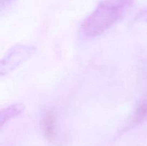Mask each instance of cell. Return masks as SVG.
<instances>
[{
  "mask_svg": "<svg viewBox=\"0 0 147 146\" xmlns=\"http://www.w3.org/2000/svg\"><path fill=\"white\" fill-rule=\"evenodd\" d=\"M15 0H0V8H1V11H2L4 9L7 8Z\"/></svg>",
  "mask_w": 147,
  "mask_h": 146,
  "instance_id": "obj_6",
  "label": "cell"
},
{
  "mask_svg": "<svg viewBox=\"0 0 147 146\" xmlns=\"http://www.w3.org/2000/svg\"><path fill=\"white\" fill-rule=\"evenodd\" d=\"M55 116L53 113H47L43 118L42 126L43 130L46 135L49 137H53L55 135Z\"/></svg>",
  "mask_w": 147,
  "mask_h": 146,
  "instance_id": "obj_4",
  "label": "cell"
},
{
  "mask_svg": "<svg viewBox=\"0 0 147 146\" xmlns=\"http://www.w3.org/2000/svg\"><path fill=\"white\" fill-rule=\"evenodd\" d=\"M147 117V98L144 99L142 102L139 104L138 107L134 115L132 123L136 124L142 120H144Z\"/></svg>",
  "mask_w": 147,
  "mask_h": 146,
  "instance_id": "obj_5",
  "label": "cell"
},
{
  "mask_svg": "<svg viewBox=\"0 0 147 146\" xmlns=\"http://www.w3.org/2000/svg\"><path fill=\"white\" fill-rule=\"evenodd\" d=\"M24 106L22 104H14L3 109L0 113V125L1 127L13 117L20 115L24 110Z\"/></svg>",
  "mask_w": 147,
  "mask_h": 146,
  "instance_id": "obj_3",
  "label": "cell"
},
{
  "mask_svg": "<svg viewBox=\"0 0 147 146\" xmlns=\"http://www.w3.org/2000/svg\"><path fill=\"white\" fill-rule=\"evenodd\" d=\"M134 2V0H103L82 24L83 34L93 38L106 32L121 19Z\"/></svg>",
  "mask_w": 147,
  "mask_h": 146,
  "instance_id": "obj_1",
  "label": "cell"
},
{
  "mask_svg": "<svg viewBox=\"0 0 147 146\" xmlns=\"http://www.w3.org/2000/svg\"><path fill=\"white\" fill-rule=\"evenodd\" d=\"M34 52V47L29 46L17 45L13 47L4 57L1 62V74L12 71L24 60L28 59Z\"/></svg>",
  "mask_w": 147,
  "mask_h": 146,
  "instance_id": "obj_2",
  "label": "cell"
}]
</instances>
